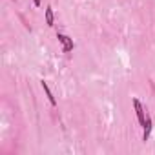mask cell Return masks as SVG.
<instances>
[{
	"label": "cell",
	"instance_id": "obj_5",
	"mask_svg": "<svg viewBox=\"0 0 155 155\" xmlns=\"http://www.w3.org/2000/svg\"><path fill=\"white\" fill-rule=\"evenodd\" d=\"M46 24L53 26V9L51 8H46Z\"/></svg>",
	"mask_w": 155,
	"mask_h": 155
},
{
	"label": "cell",
	"instance_id": "obj_6",
	"mask_svg": "<svg viewBox=\"0 0 155 155\" xmlns=\"http://www.w3.org/2000/svg\"><path fill=\"white\" fill-rule=\"evenodd\" d=\"M33 4L35 6H40V0H33Z\"/></svg>",
	"mask_w": 155,
	"mask_h": 155
},
{
	"label": "cell",
	"instance_id": "obj_4",
	"mask_svg": "<svg viewBox=\"0 0 155 155\" xmlns=\"http://www.w3.org/2000/svg\"><path fill=\"white\" fill-rule=\"evenodd\" d=\"M150 131H151V119H150V117H146V124H144L142 140H148V137H150Z\"/></svg>",
	"mask_w": 155,
	"mask_h": 155
},
{
	"label": "cell",
	"instance_id": "obj_3",
	"mask_svg": "<svg viewBox=\"0 0 155 155\" xmlns=\"http://www.w3.org/2000/svg\"><path fill=\"white\" fill-rule=\"evenodd\" d=\"M42 88H44V93H46V97L49 99V102H51V106H57V101H55V97H53V93H51V90H49V86H48V82H44V81H42Z\"/></svg>",
	"mask_w": 155,
	"mask_h": 155
},
{
	"label": "cell",
	"instance_id": "obj_1",
	"mask_svg": "<svg viewBox=\"0 0 155 155\" xmlns=\"http://www.w3.org/2000/svg\"><path fill=\"white\" fill-rule=\"evenodd\" d=\"M57 38H58V42L62 44V51H64V53L73 51V38H69V37H68V35H64V33H58V35H57Z\"/></svg>",
	"mask_w": 155,
	"mask_h": 155
},
{
	"label": "cell",
	"instance_id": "obj_2",
	"mask_svg": "<svg viewBox=\"0 0 155 155\" xmlns=\"http://www.w3.org/2000/svg\"><path fill=\"white\" fill-rule=\"evenodd\" d=\"M133 108H135V113H137L139 124L144 128V124H146V117H144V110H142V104L139 102V99H133Z\"/></svg>",
	"mask_w": 155,
	"mask_h": 155
}]
</instances>
